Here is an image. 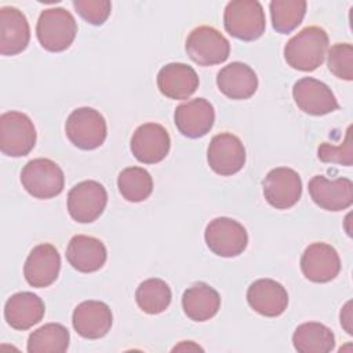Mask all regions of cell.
Segmentation results:
<instances>
[{
    "instance_id": "f1b7e54d",
    "label": "cell",
    "mask_w": 353,
    "mask_h": 353,
    "mask_svg": "<svg viewBox=\"0 0 353 353\" xmlns=\"http://www.w3.org/2000/svg\"><path fill=\"white\" fill-rule=\"evenodd\" d=\"M117 188L127 201L139 203L152 194L153 179L145 168L128 167L119 174Z\"/></svg>"
},
{
    "instance_id": "d6a6232c",
    "label": "cell",
    "mask_w": 353,
    "mask_h": 353,
    "mask_svg": "<svg viewBox=\"0 0 353 353\" xmlns=\"http://www.w3.org/2000/svg\"><path fill=\"white\" fill-rule=\"evenodd\" d=\"M72 4L85 22L95 26L106 22L112 11V3L109 0H73Z\"/></svg>"
},
{
    "instance_id": "f546056e",
    "label": "cell",
    "mask_w": 353,
    "mask_h": 353,
    "mask_svg": "<svg viewBox=\"0 0 353 353\" xmlns=\"http://www.w3.org/2000/svg\"><path fill=\"white\" fill-rule=\"evenodd\" d=\"M306 7L305 0H272L269 8L273 29L283 34L291 33L302 23Z\"/></svg>"
},
{
    "instance_id": "4316f807",
    "label": "cell",
    "mask_w": 353,
    "mask_h": 353,
    "mask_svg": "<svg viewBox=\"0 0 353 353\" xmlns=\"http://www.w3.org/2000/svg\"><path fill=\"white\" fill-rule=\"evenodd\" d=\"M69 331L59 323H48L34 330L28 338L29 353H63L69 347Z\"/></svg>"
},
{
    "instance_id": "83f0119b",
    "label": "cell",
    "mask_w": 353,
    "mask_h": 353,
    "mask_svg": "<svg viewBox=\"0 0 353 353\" xmlns=\"http://www.w3.org/2000/svg\"><path fill=\"white\" fill-rule=\"evenodd\" d=\"M171 290L161 279H148L142 281L135 292V301L141 310L148 314H159L171 303Z\"/></svg>"
},
{
    "instance_id": "2e32d148",
    "label": "cell",
    "mask_w": 353,
    "mask_h": 353,
    "mask_svg": "<svg viewBox=\"0 0 353 353\" xmlns=\"http://www.w3.org/2000/svg\"><path fill=\"white\" fill-rule=\"evenodd\" d=\"M59 269L61 256L58 250L48 243H43L29 252L23 265V276L29 285L44 288L58 279Z\"/></svg>"
},
{
    "instance_id": "44dd1931",
    "label": "cell",
    "mask_w": 353,
    "mask_h": 353,
    "mask_svg": "<svg viewBox=\"0 0 353 353\" xmlns=\"http://www.w3.org/2000/svg\"><path fill=\"white\" fill-rule=\"evenodd\" d=\"M30 40L29 22L22 11L15 7L0 8V52L17 55L22 52Z\"/></svg>"
},
{
    "instance_id": "4dcf8cb0",
    "label": "cell",
    "mask_w": 353,
    "mask_h": 353,
    "mask_svg": "<svg viewBox=\"0 0 353 353\" xmlns=\"http://www.w3.org/2000/svg\"><path fill=\"white\" fill-rule=\"evenodd\" d=\"M328 69L338 79L353 80V46L350 43H336L328 51Z\"/></svg>"
},
{
    "instance_id": "9c48e42d",
    "label": "cell",
    "mask_w": 353,
    "mask_h": 353,
    "mask_svg": "<svg viewBox=\"0 0 353 353\" xmlns=\"http://www.w3.org/2000/svg\"><path fill=\"white\" fill-rule=\"evenodd\" d=\"M108 203V193L97 181H83L74 185L68 193V211L80 223L97 221Z\"/></svg>"
},
{
    "instance_id": "603a6c76",
    "label": "cell",
    "mask_w": 353,
    "mask_h": 353,
    "mask_svg": "<svg viewBox=\"0 0 353 353\" xmlns=\"http://www.w3.org/2000/svg\"><path fill=\"white\" fill-rule=\"evenodd\" d=\"M108 258L105 244L92 236H73L66 248V259L73 269L81 273L99 270Z\"/></svg>"
},
{
    "instance_id": "7402d4cb",
    "label": "cell",
    "mask_w": 353,
    "mask_h": 353,
    "mask_svg": "<svg viewBox=\"0 0 353 353\" xmlns=\"http://www.w3.org/2000/svg\"><path fill=\"white\" fill-rule=\"evenodd\" d=\"M46 306L40 296L22 291L11 295L4 305V319L7 324L19 331L32 328L44 317Z\"/></svg>"
},
{
    "instance_id": "9a60e30c",
    "label": "cell",
    "mask_w": 353,
    "mask_h": 353,
    "mask_svg": "<svg viewBox=\"0 0 353 353\" xmlns=\"http://www.w3.org/2000/svg\"><path fill=\"white\" fill-rule=\"evenodd\" d=\"M309 194L320 208L342 211L353 203V182L349 178L328 179L324 175H316L309 181Z\"/></svg>"
},
{
    "instance_id": "5b68a950",
    "label": "cell",
    "mask_w": 353,
    "mask_h": 353,
    "mask_svg": "<svg viewBox=\"0 0 353 353\" xmlns=\"http://www.w3.org/2000/svg\"><path fill=\"white\" fill-rule=\"evenodd\" d=\"M21 183L25 190L36 199H52L65 186V176L61 167L50 159H33L21 171Z\"/></svg>"
},
{
    "instance_id": "e0dca14e",
    "label": "cell",
    "mask_w": 353,
    "mask_h": 353,
    "mask_svg": "<svg viewBox=\"0 0 353 353\" xmlns=\"http://www.w3.org/2000/svg\"><path fill=\"white\" fill-rule=\"evenodd\" d=\"M215 121L214 106L205 98H196L176 106L174 123L178 131L192 139L201 138L212 128Z\"/></svg>"
},
{
    "instance_id": "277c9868",
    "label": "cell",
    "mask_w": 353,
    "mask_h": 353,
    "mask_svg": "<svg viewBox=\"0 0 353 353\" xmlns=\"http://www.w3.org/2000/svg\"><path fill=\"white\" fill-rule=\"evenodd\" d=\"M68 139L79 149L92 150L99 148L108 135L105 117L94 108L74 109L65 124Z\"/></svg>"
},
{
    "instance_id": "3957f363",
    "label": "cell",
    "mask_w": 353,
    "mask_h": 353,
    "mask_svg": "<svg viewBox=\"0 0 353 353\" xmlns=\"http://www.w3.org/2000/svg\"><path fill=\"white\" fill-rule=\"evenodd\" d=\"M77 33V23L73 15L61 7L41 11L36 34L41 47L50 52H61L70 47Z\"/></svg>"
},
{
    "instance_id": "ba28073f",
    "label": "cell",
    "mask_w": 353,
    "mask_h": 353,
    "mask_svg": "<svg viewBox=\"0 0 353 353\" xmlns=\"http://www.w3.org/2000/svg\"><path fill=\"white\" fill-rule=\"evenodd\" d=\"M205 244L218 256L233 258L247 248L248 234L245 228L228 216L212 219L204 232Z\"/></svg>"
},
{
    "instance_id": "484cf974",
    "label": "cell",
    "mask_w": 353,
    "mask_h": 353,
    "mask_svg": "<svg viewBox=\"0 0 353 353\" xmlns=\"http://www.w3.org/2000/svg\"><path fill=\"white\" fill-rule=\"evenodd\" d=\"M292 345L299 353H328L335 347V336L324 324L309 321L296 327Z\"/></svg>"
},
{
    "instance_id": "52a82bcc",
    "label": "cell",
    "mask_w": 353,
    "mask_h": 353,
    "mask_svg": "<svg viewBox=\"0 0 353 353\" xmlns=\"http://www.w3.org/2000/svg\"><path fill=\"white\" fill-rule=\"evenodd\" d=\"M186 52L200 66H212L225 62L230 54L228 39L212 26H197L186 39Z\"/></svg>"
},
{
    "instance_id": "8992f818",
    "label": "cell",
    "mask_w": 353,
    "mask_h": 353,
    "mask_svg": "<svg viewBox=\"0 0 353 353\" xmlns=\"http://www.w3.org/2000/svg\"><path fill=\"white\" fill-rule=\"evenodd\" d=\"M36 145V128L30 117L10 110L0 116V150L10 157L26 156Z\"/></svg>"
},
{
    "instance_id": "1f68e13d",
    "label": "cell",
    "mask_w": 353,
    "mask_h": 353,
    "mask_svg": "<svg viewBox=\"0 0 353 353\" xmlns=\"http://www.w3.org/2000/svg\"><path fill=\"white\" fill-rule=\"evenodd\" d=\"M317 156L324 163H335L350 167L353 163V139H352V127H347L345 141L334 146L331 143H321L317 149Z\"/></svg>"
},
{
    "instance_id": "ffe728a7",
    "label": "cell",
    "mask_w": 353,
    "mask_h": 353,
    "mask_svg": "<svg viewBox=\"0 0 353 353\" xmlns=\"http://www.w3.org/2000/svg\"><path fill=\"white\" fill-rule=\"evenodd\" d=\"M247 302L256 313L277 317L288 306L287 290L272 279H259L247 290Z\"/></svg>"
},
{
    "instance_id": "836d02e7",
    "label": "cell",
    "mask_w": 353,
    "mask_h": 353,
    "mask_svg": "<svg viewBox=\"0 0 353 353\" xmlns=\"http://www.w3.org/2000/svg\"><path fill=\"white\" fill-rule=\"evenodd\" d=\"M350 306H352V302L349 301L343 306V309L341 310V324L346 330V332L352 335L353 334V328H352V309H350Z\"/></svg>"
},
{
    "instance_id": "30bf717a",
    "label": "cell",
    "mask_w": 353,
    "mask_h": 353,
    "mask_svg": "<svg viewBox=\"0 0 353 353\" xmlns=\"http://www.w3.org/2000/svg\"><path fill=\"white\" fill-rule=\"evenodd\" d=\"M263 196L276 210L294 207L302 196V181L296 171L288 167L270 170L263 182Z\"/></svg>"
},
{
    "instance_id": "4fadbf2b",
    "label": "cell",
    "mask_w": 353,
    "mask_h": 353,
    "mask_svg": "<svg viewBox=\"0 0 353 353\" xmlns=\"http://www.w3.org/2000/svg\"><path fill=\"white\" fill-rule=\"evenodd\" d=\"M296 106L312 116H324L339 108L331 88L313 77H302L292 87Z\"/></svg>"
},
{
    "instance_id": "d4e9b609",
    "label": "cell",
    "mask_w": 353,
    "mask_h": 353,
    "mask_svg": "<svg viewBox=\"0 0 353 353\" xmlns=\"http://www.w3.org/2000/svg\"><path fill=\"white\" fill-rule=\"evenodd\" d=\"M221 307V296L207 283H194L182 295V309L193 321L212 319Z\"/></svg>"
},
{
    "instance_id": "8fae6325",
    "label": "cell",
    "mask_w": 353,
    "mask_h": 353,
    "mask_svg": "<svg viewBox=\"0 0 353 353\" xmlns=\"http://www.w3.org/2000/svg\"><path fill=\"white\" fill-rule=\"evenodd\" d=\"M207 161L214 172L222 176L233 175L245 164L244 145L236 135L221 132L208 145Z\"/></svg>"
},
{
    "instance_id": "7a4b0ae2",
    "label": "cell",
    "mask_w": 353,
    "mask_h": 353,
    "mask_svg": "<svg viewBox=\"0 0 353 353\" xmlns=\"http://www.w3.org/2000/svg\"><path fill=\"white\" fill-rule=\"evenodd\" d=\"M223 25L230 36L243 41H254L266 29L263 7L256 0L229 1L223 11Z\"/></svg>"
},
{
    "instance_id": "5bb4252c",
    "label": "cell",
    "mask_w": 353,
    "mask_h": 353,
    "mask_svg": "<svg viewBox=\"0 0 353 353\" xmlns=\"http://www.w3.org/2000/svg\"><path fill=\"white\" fill-rule=\"evenodd\" d=\"M301 270L313 283H328L341 270V259L336 250L327 243H312L301 256Z\"/></svg>"
},
{
    "instance_id": "d6986e66",
    "label": "cell",
    "mask_w": 353,
    "mask_h": 353,
    "mask_svg": "<svg viewBox=\"0 0 353 353\" xmlns=\"http://www.w3.org/2000/svg\"><path fill=\"white\" fill-rule=\"evenodd\" d=\"M157 87L170 99H188L199 88V76L186 63H167L157 73Z\"/></svg>"
},
{
    "instance_id": "6da1fadb",
    "label": "cell",
    "mask_w": 353,
    "mask_h": 353,
    "mask_svg": "<svg viewBox=\"0 0 353 353\" xmlns=\"http://www.w3.org/2000/svg\"><path fill=\"white\" fill-rule=\"evenodd\" d=\"M328 34L319 26H306L284 46L285 62L296 70L317 69L327 55Z\"/></svg>"
},
{
    "instance_id": "7c38bea8",
    "label": "cell",
    "mask_w": 353,
    "mask_h": 353,
    "mask_svg": "<svg viewBox=\"0 0 353 353\" xmlns=\"http://www.w3.org/2000/svg\"><path fill=\"white\" fill-rule=\"evenodd\" d=\"M171 139L168 131L157 123L139 125L131 138V152L143 164H156L165 159L170 152Z\"/></svg>"
},
{
    "instance_id": "cb8c5ba5",
    "label": "cell",
    "mask_w": 353,
    "mask_h": 353,
    "mask_svg": "<svg viewBox=\"0 0 353 353\" xmlns=\"http://www.w3.org/2000/svg\"><path fill=\"white\" fill-rule=\"evenodd\" d=\"M216 85L230 99H248L256 92L258 77L247 63L232 62L218 72Z\"/></svg>"
},
{
    "instance_id": "ac0fdd59",
    "label": "cell",
    "mask_w": 353,
    "mask_h": 353,
    "mask_svg": "<svg viewBox=\"0 0 353 353\" xmlns=\"http://www.w3.org/2000/svg\"><path fill=\"white\" fill-rule=\"evenodd\" d=\"M113 316L110 307L101 301H84L79 303L72 314L74 331L85 339H99L112 327Z\"/></svg>"
}]
</instances>
